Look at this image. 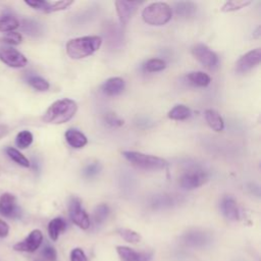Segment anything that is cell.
I'll list each match as a JSON object with an SVG mask.
<instances>
[{
    "mask_svg": "<svg viewBox=\"0 0 261 261\" xmlns=\"http://www.w3.org/2000/svg\"><path fill=\"white\" fill-rule=\"evenodd\" d=\"M77 110L76 103L71 99H61L52 103L45 111L42 119L46 123L61 124L73 117Z\"/></svg>",
    "mask_w": 261,
    "mask_h": 261,
    "instance_id": "cell-1",
    "label": "cell"
},
{
    "mask_svg": "<svg viewBox=\"0 0 261 261\" xmlns=\"http://www.w3.org/2000/svg\"><path fill=\"white\" fill-rule=\"evenodd\" d=\"M102 44L98 36H86L71 39L66 43V53L72 59H81L92 55Z\"/></svg>",
    "mask_w": 261,
    "mask_h": 261,
    "instance_id": "cell-2",
    "label": "cell"
},
{
    "mask_svg": "<svg viewBox=\"0 0 261 261\" xmlns=\"http://www.w3.org/2000/svg\"><path fill=\"white\" fill-rule=\"evenodd\" d=\"M172 16V10L167 3L154 2L147 5L142 11L144 21L151 25L166 24Z\"/></svg>",
    "mask_w": 261,
    "mask_h": 261,
    "instance_id": "cell-3",
    "label": "cell"
},
{
    "mask_svg": "<svg viewBox=\"0 0 261 261\" xmlns=\"http://www.w3.org/2000/svg\"><path fill=\"white\" fill-rule=\"evenodd\" d=\"M122 155L133 165L144 170H161L167 166V161L157 156L137 151H123Z\"/></svg>",
    "mask_w": 261,
    "mask_h": 261,
    "instance_id": "cell-4",
    "label": "cell"
},
{
    "mask_svg": "<svg viewBox=\"0 0 261 261\" xmlns=\"http://www.w3.org/2000/svg\"><path fill=\"white\" fill-rule=\"evenodd\" d=\"M207 180V172L199 166H193L182 172L178 182L184 190H194L203 186Z\"/></svg>",
    "mask_w": 261,
    "mask_h": 261,
    "instance_id": "cell-5",
    "label": "cell"
},
{
    "mask_svg": "<svg viewBox=\"0 0 261 261\" xmlns=\"http://www.w3.org/2000/svg\"><path fill=\"white\" fill-rule=\"evenodd\" d=\"M193 56L210 70H214L218 67V56L204 44H197L192 49Z\"/></svg>",
    "mask_w": 261,
    "mask_h": 261,
    "instance_id": "cell-6",
    "label": "cell"
},
{
    "mask_svg": "<svg viewBox=\"0 0 261 261\" xmlns=\"http://www.w3.org/2000/svg\"><path fill=\"white\" fill-rule=\"evenodd\" d=\"M68 214L70 220L80 228L88 229L90 226V218L87 212L83 209L79 198L71 197L68 205Z\"/></svg>",
    "mask_w": 261,
    "mask_h": 261,
    "instance_id": "cell-7",
    "label": "cell"
},
{
    "mask_svg": "<svg viewBox=\"0 0 261 261\" xmlns=\"http://www.w3.org/2000/svg\"><path fill=\"white\" fill-rule=\"evenodd\" d=\"M261 60V49L257 48L251 50L241 56L239 60L236 62L234 70L239 74H244L256 67Z\"/></svg>",
    "mask_w": 261,
    "mask_h": 261,
    "instance_id": "cell-8",
    "label": "cell"
},
{
    "mask_svg": "<svg viewBox=\"0 0 261 261\" xmlns=\"http://www.w3.org/2000/svg\"><path fill=\"white\" fill-rule=\"evenodd\" d=\"M0 60L13 68L24 67L28 63L27 57L18 50L12 47H1L0 48Z\"/></svg>",
    "mask_w": 261,
    "mask_h": 261,
    "instance_id": "cell-9",
    "label": "cell"
},
{
    "mask_svg": "<svg viewBox=\"0 0 261 261\" xmlns=\"http://www.w3.org/2000/svg\"><path fill=\"white\" fill-rule=\"evenodd\" d=\"M43 242V233L40 229L32 230L29 236L16 244L13 245V250L18 252H28L33 253L35 252Z\"/></svg>",
    "mask_w": 261,
    "mask_h": 261,
    "instance_id": "cell-10",
    "label": "cell"
},
{
    "mask_svg": "<svg viewBox=\"0 0 261 261\" xmlns=\"http://www.w3.org/2000/svg\"><path fill=\"white\" fill-rule=\"evenodd\" d=\"M0 214L8 218L20 217L21 211L17 206L16 198L10 193H4L0 196Z\"/></svg>",
    "mask_w": 261,
    "mask_h": 261,
    "instance_id": "cell-11",
    "label": "cell"
},
{
    "mask_svg": "<svg viewBox=\"0 0 261 261\" xmlns=\"http://www.w3.org/2000/svg\"><path fill=\"white\" fill-rule=\"evenodd\" d=\"M140 5V2L136 1H124V0H118L115 1V7L118 14L119 21L121 25H125L134 12L136 11L137 7Z\"/></svg>",
    "mask_w": 261,
    "mask_h": 261,
    "instance_id": "cell-12",
    "label": "cell"
},
{
    "mask_svg": "<svg viewBox=\"0 0 261 261\" xmlns=\"http://www.w3.org/2000/svg\"><path fill=\"white\" fill-rule=\"evenodd\" d=\"M116 251L122 261H150L153 256L152 253L137 252L126 246H117Z\"/></svg>",
    "mask_w": 261,
    "mask_h": 261,
    "instance_id": "cell-13",
    "label": "cell"
},
{
    "mask_svg": "<svg viewBox=\"0 0 261 261\" xmlns=\"http://www.w3.org/2000/svg\"><path fill=\"white\" fill-rule=\"evenodd\" d=\"M220 210L222 214L229 220H238L240 217L237 202L230 196H225L220 201Z\"/></svg>",
    "mask_w": 261,
    "mask_h": 261,
    "instance_id": "cell-14",
    "label": "cell"
},
{
    "mask_svg": "<svg viewBox=\"0 0 261 261\" xmlns=\"http://www.w3.org/2000/svg\"><path fill=\"white\" fill-rule=\"evenodd\" d=\"M184 242L191 247H203L209 243V236L202 230H190L182 237Z\"/></svg>",
    "mask_w": 261,
    "mask_h": 261,
    "instance_id": "cell-15",
    "label": "cell"
},
{
    "mask_svg": "<svg viewBox=\"0 0 261 261\" xmlns=\"http://www.w3.org/2000/svg\"><path fill=\"white\" fill-rule=\"evenodd\" d=\"M124 89V81L120 77H110L102 85V92L107 96H116Z\"/></svg>",
    "mask_w": 261,
    "mask_h": 261,
    "instance_id": "cell-16",
    "label": "cell"
},
{
    "mask_svg": "<svg viewBox=\"0 0 261 261\" xmlns=\"http://www.w3.org/2000/svg\"><path fill=\"white\" fill-rule=\"evenodd\" d=\"M65 140L70 147L75 148V149L83 148L88 143L87 137L83 133H81L80 130L74 129V128H69L66 130Z\"/></svg>",
    "mask_w": 261,
    "mask_h": 261,
    "instance_id": "cell-17",
    "label": "cell"
},
{
    "mask_svg": "<svg viewBox=\"0 0 261 261\" xmlns=\"http://www.w3.org/2000/svg\"><path fill=\"white\" fill-rule=\"evenodd\" d=\"M174 12L178 17L189 18L196 13L197 6L191 1H179L174 3Z\"/></svg>",
    "mask_w": 261,
    "mask_h": 261,
    "instance_id": "cell-18",
    "label": "cell"
},
{
    "mask_svg": "<svg viewBox=\"0 0 261 261\" xmlns=\"http://www.w3.org/2000/svg\"><path fill=\"white\" fill-rule=\"evenodd\" d=\"M205 120L208 123V125L215 132H221L224 128V122L220 114L213 110V109H207L204 113Z\"/></svg>",
    "mask_w": 261,
    "mask_h": 261,
    "instance_id": "cell-19",
    "label": "cell"
},
{
    "mask_svg": "<svg viewBox=\"0 0 261 261\" xmlns=\"http://www.w3.org/2000/svg\"><path fill=\"white\" fill-rule=\"evenodd\" d=\"M176 203V198L169 194L156 195L151 200V206L154 209H164L173 206Z\"/></svg>",
    "mask_w": 261,
    "mask_h": 261,
    "instance_id": "cell-20",
    "label": "cell"
},
{
    "mask_svg": "<svg viewBox=\"0 0 261 261\" xmlns=\"http://www.w3.org/2000/svg\"><path fill=\"white\" fill-rule=\"evenodd\" d=\"M19 28V20L10 13H4L0 16V32L10 33Z\"/></svg>",
    "mask_w": 261,
    "mask_h": 261,
    "instance_id": "cell-21",
    "label": "cell"
},
{
    "mask_svg": "<svg viewBox=\"0 0 261 261\" xmlns=\"http://www.w3.org/2000/svg\"><path fill=\"white\" fill-rule=\"evenodd\" d=\"M66 223L63 218H53L48 224V234L52 241H57L59 234L65 229Z\"/></svg>",
    "mask_w": 261,
    "mask_h": 261,
    "instance_id": "cell-22",
    "label": "cell"
},
{
    "mask_svg": "<svg viewBox=\"0 0 261 261\" xmlns=\"http://www.w3.org/2000/svg\"><path fill=\"white\" fill-rule=\"evenodd\" d=\"M189 82L197 87H206L210 84V76L203 71H193L187 75Z\"/></svg>",
    "mask_w": 261,
    "mask_h": 261,
    "instance_id": "cell-23",
    "label": "cell"
},
{
    "mask_svg": "<svg viewBox=\"0 0 261 261\" xmlns=\"http://www.w3.org/2000/svg\"><path fill=\"white\" fill-rule=\"evenodd\" d=\"M6 154L16 164H18L22 167H30L31 163H30L29 159L17 149H15L13 147H7L6 148Z\"/></svg>",
    "mask_w": 261,
    "mask_h": 261,
    "instance_id": "cell-24",
    "label": "cell"
},
{
    "mask_svg": "<svg viewBox=\"0 0 261 261\" xmlns=\"http://www.w3.org/2000/svg\"><path fill=\"white\" fill-rule=\"evenodd\" d=\"M191 116V110L185 105H176L169 112L168 117L173 120H185Z\"/></svg>",
    "mask_w": 261,
    "mask_h": 261,
    "instance_id": "cell-25",
    "label": "cell"
},
{
    "mask_svg": "<svg viewBox=\"0 0 261 261\" xmlns=\"http://www.w3.org/2000/svg\"><path fill=\"white\" fill-rule=\"evenodd\" d=\"M19 27L21 28L22 32L30 36H39L42 32L40 23L33 19H23L21 22H19Z\"/></svg>",
    "mask_w": 261,
    "mask_h": 261,
    "instance_id": "cell-26",
    "label": "cell"
},
{
    "mask_svg": "<svg viewBox=\"0 0 261 261\" xmlns=\"http://www.w3.org/2000/svg\"><path fill=\"white\" fill-rule=\"evenodd\" d=\"M28 84L37 91H47L49 89V83L39 75H29L27 79Z\"/></svg>",
    "mask_w": 261,
    "mask_h": 261,
    "instance_id": "cell-27",
    "label": "cell"
},
{
    "mask_svg": "<svg viewBox=\"0 0 261 261\" xmlns=\"http://www.w3.org/2000/svg\"><path fill=\"white\" fill-rule=\"evenodd\" d=\"M33 134L30 130H21L15 138V144L20 149H25L33 143Z\"/></svg>",
    "mask_w": 261,
    "mask_h": 261,
    "instance_id": "cell-28",
    "label": "cell"
},
{
    "mask_svg": "<svg viewBox=\"0 0 261 261\" xmlns=\"http://www.w3.org/2000/svg\"><path fill=\"white\" fill-rule=\"evenodd\" d=\"M165 66H166L165 61H163L162 59L152 58V59H149L147 62H145V64L143 65V69L147 72H157V71L163 70Z\"/></svg>",
    "mask_w": 261,
    "mask_h": 261,
    "instance_id": "cell-29",
    "label": "cell"
},
{
    "mask_svg": "<svg viewBox=\"0 0 261 261\" xmlns=\"http://www.w3.org/2000/svg\"><path fill=\"white\" fill-rule=\"evenodd\" d=\"M251 3L250 0H231V1H227L225 2L220 10L223 12H229V11H236V10H240L246 6H248Z\"/></svg>",
    "mask_w": 261,
    "mask_h": 261,
    "instance_id": "cell-30",
    "label": "cell"
},
{
    "mask_svg": "<svg viewBox=\"0 0 261 261\" xmlns=\"http://www.w3.org/2000/svg\"><path fill=\"white\" fill-rule=\"evenodd\" d=\"M109 207L106 204H99L98 206H96L94 213H93V217L96 223L100 224L102 222H104L106 220V218L109 215Z\"/></svg>",
    "mask_w": 261,
    "mask_h": 261,
    "instance_id": "cell-31",
    "label": "cell"
},
{
    "mask_svg": "<svg viewBox=\"0 0 261 261\" xmlns=\"http://www.w3.org/2000/svg\"><path fill=\"white\" fill-rule=\"evenodd\" d=\"M117 233L126 242L132 244H137L141 241V236L136 232L135 230L128 229V228H119L117 230Z\"/></svg>",
    "mask_w": 261,
    "mask_h": 261,
    "instance_id": "cell-32",
    "label": "cell"
},
{
    "mask_svg": "<svg viewBox=\"0 0 261 261\" xmlns=\"http://www.w3.org/2000/svg\"><path fill=\"white\" fill-rule=\"evenodd\" d=\"M24 3L35 10L42 11L45 13H50V7H51V2L48 1H40V0H25Z\"/></svg>",
    "mask_w": 261,
    "mask_h": 261,
    "instance_id": "cell-33",
    "label": "cell"
},
{
    "mask_svg": "<svg viewBox=\"0 0 261 261\" xmlns=\"http://www.w3.org/2000/svg\"><path fill=\"white\" fill-rule=\"evenodd\" d=\"M101 168L102 167H101V164L99 162H93V163L88 164L84 168L83 173L87 178H92V177H95L101 171Z\"/></svg>",
    "mask_w": 261,
    "mask_h": 261,
    "instance_id": "cell-34",
    "label": "cell"
},
{
    "mask_svg": "<svg viewBox=\"0 0 261 261\" xmlns=\"http://www.w3.org/2000/svg\"><path fill=\"white\" fill-rule=\"evenodd\" d=\"M2 40H3V42L8 43L10 45H18V44L21 43L22 37H21V35L19 33L14 31V32L7 33Z\"/></svg>",
    "mask_w": 261,
    "mask_h": 261,
    "instance_id": "cell-35",
    "label": "cell"
},
{
    "mask_svg": "<svg viewBox=\"0 0 261 261\" xmlns=\"http://www.w3.org/2000/svg\"><path fill=\"white\" fill-rule=\"evenodd\" d=\"M42 255L48 261H56V259H57L56 250L52 246H49V245L44 247V249L42 251Z\"/></svg>",
    "mask_w": 261,
    "mask_h": 261,
    "instance_id": "cell-36",
    "label": "cell"
},
{
    "mask_svg": "<svg viewBox=\"0 0 261 261\" xmlns=\"http://www.w3.org/2000/svg\"><path fill=\"white\" fill-rule=\"evenodd\" d=\"M70 261H88V258L81 248H74L70 252Z\"/></svg>",
    "mask_w": 261,
    "mask_h": 261,
    "instance_id": "cell-37",
    "label": "cell"
},
{
    "mask_svg": "<svg viewBox=\"0 0 261 261\" xmlns=\"http://www.w3.org/2000/svg\"><path fill=\"white\" fill-rule=\"evenodd\" d=\"M104 119L106 123L111 126H120L123 124V121L120 118H118L114 113H107Z\"/></svg>",
    "mask_w": 261,
    "mask_h": 261,
    "instance_id": "cell-38",
    "label": "cell"
},
{
    "mask_svg": "<svg viewBox=\"0 0 261 261\" xmlns=\"http://www.w3.org/2000/svg\"><path fill=\"white\" fill-rule=\"evenodd\" d=\"M9 233V225L0 218V238H6Z\"/></svg>",
    "mask_w": 261,
    "mask_h": 261,
    "instance_id": "cell-39",
    "label": "cell"
},
{
    "mask_svg": "<svg viewBox=\"0 0 261 261\" xmlns=\"http://www.w3.org/2000/svg\"><path fill=\"white\" fill-rule=\"evenodd\" d=\"M8 133V126L5 124H0V139L6 136Z\"/></svg>",
    "mask_w": 261,
    "mask_h": 261,
    "instance_id": "cell-40",
    "label": "cell"
}]
</instances>
